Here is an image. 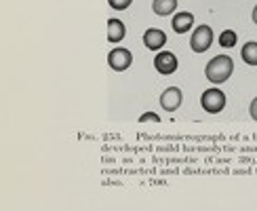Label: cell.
Wrapping results in <instances>:
<instances>
[{
  "label": "cell",
  "instance_id": "6da1fadb",
  "mask_svg": "<svg viewBox=\"0 0 257 211\" xmlns=\"http://www.w3.org/2000/svg\"><path fill=\"white\" fill-rule=\"evenodd\" d=\"M234 72V61L230 55H215L205 68V76L213 82V84H221L226 82Z\"/></svg>",
  "mask_w": 257,
  "mask_h": 211
},
{
  "label": "cell",
  "instance_id": "7a4b0ae2",
  "mask_svg": "<svg viewBox=\"0 0 257 211\" xmlns=\"http://www.w3.org/2000/svg\"><path fill=\"white\" fill-rule=\"evenodd\" d=\"M200 106L202 110L209 114H219L223 108H226V93L217 87H211L207 91H202L200 95Z\"/></svg>",
  "mask_w": 257,
  "mask_h": 211
},
{
  "label": "cell",
  "instance_id": "3957f363",
  "mask_svg": "<svg viewBox=\"0 0 257 211\" xmlns=\"http://www.w3.org/2000/svg\"><path fill=\"white\" fill-rule=\"evenodd\" d=\"M213 45V30L211 26H198L194 30V34L190 38V47L194 53H205Z\"/></svg>",
  "mask_w": 257,
  "mask_h": 211
},
{
  "label": "cell",
  "instance_id": "277c9868",
  "mask_svg": "<svg viewBox=\"0 0 257 211\" xmlns=\"http://www.w3.org/2000/svg\"><path fill=\"white\" fill-rule=\"evenodd\" d=\"M108 63H110V68L114 72H124L131 68V63H133V55H131V51L124 49V47H116L108 53Z\"/></svg>",
  "mask_w": 257,
  "mask_h": 211
},
{
  "label": "cell",
  "instance_id": "5b68a950",
  "mask_svg": "<svg viewBox=\"0 0 257 211\" xmlns=\"http://www.w3.org/2000/svg\"><path fill=\"white\" fill-rule=\"evenodd\" d=\"M154 68H156L158 74L169 76V74H173L177 70V57L171 51H160L154 57Z\"/></svg>",
  "mask_w": 257,
  "mask_h": 211
},
{
  "label": "cell",
  "instance_id": "8992f818",
  "mask_svg": "<svg viewBox=\"0 0 257 211\" xmlns=\"http://www.w3.org/2000/svg\"><path fill=\"white\" fill-rule=\"evenodd\" d=\"M181 101H184V93H181L179 87H167L160 95V106H163V110L167 112H175Z\"/></svg>",
  "mask_w": 257,
  "mask_h": 211
},
{
  "label": "cell",
  "instance_id": "52a82bcc",
  "mask_svg": "<svg viewBox=\"0 0 257 211\" xmlns=\"http://www.w3.org/2000/svg\"><path fill=\"white\" fill-rule=\"evenodd\" d=\"M165 42H167V34L163 30H158V28H148L146 30V34H144V45L146 49L150 51H160L165 47Z\"/></svg>",
  "mask_w": 257,
  "mask_h": 211
},
{
  "label": "cell",
  "instance_id": "ba28073f",
  "mask_svg": "<svg viewBox=\"0 0 257 211\" xmlns=\"http://www.w3.org/2000/svg\"><path fill=\"white\" fill-rule=\"evenodd\" d=\"M192 26H194V15L188 13V11H179V13L173 15V21H171V28L177 34H186V32L192 30Z\"/></svg>",
  "mask_w": 257,
  "mask_h": 211
},
{
  "label": "cell",
  "instance_id": "9c48e42d",
  "mask_svg": "<svg viewBox=\"0 0 257 211\" xmlns=\"http://www.w3.org/2000/svg\"><path fill=\"white\" fill-rule=\"evenodd\" d=\"M126 34V26L120 19H110L108 21V40L110 42H120Z\"/></svg>",
  "mask_w": 257,
  "mask_h": 211
},
{
  "label": "cell",
  "instance_id": "30bf717a",
  "mask_svg": "<svg viewBox=\"0 0 257 211\" xmlns=\"http://www.w3.org/2000/svg\"><path fill=\"white\" fill-rule=\"evenodd\" d=\"M175 9H177V0H154L152 3V11L158 17H167L175 13Z\"/></svg>",
  "mask_w": 257,
  "mask_h": 211
},
{
  "label": "cell",
  "instance_id": "8fae6325",
  "mask_svg": "<svg viewBox=\"0 0 257 211\" xmlns=\"http://www.w3.org/2000/svg\"><path fill=\"white\" fill-rule=\"evenodd\" d=\"M240 57L244 63H249V66H257V42L255 40L247 42V45L240 49Z\"/></svg>",
  "mask_w": 257,
  "mask_h": 211
},
{
  "label": "cell",
  "instance_id": "7c38bea8",
  "mask_svg": "<svg viewBox=\"0 0 257 211\" xmlns=\"http://www.w3.org/2000/svg\"><path fill=\"white\" fill-rule=\"evenodd\" d=\"M236 42H238V36H236V32H234V30H223L221 34H219V45L221 47L232 49Z\"/></svg>",
  "mask_w": 257,
  "mask_h": 211
},
{
  "label": "cell",
  "instance_id": "4fadbf2b",
  "mask_svg": "<svg viewBox=\"0 0 257 211\" xmlns=\"http://www.w3.org/2000/svg\"><path fill=\"white\" fill-rule=\"evenodd\" d=\"M108 3H110V7L116 9V11H124V9L131 7L133 0H108Z\"/></svg>",
  "mask_w": 257,
  "mask_h": 211
},
{
  "label": "cell",
  "instance_id": "5bb4252c",
  "mask_svg": "<svg viewBox=\"0 0 257 211\" xmlns=\"http://www.w3.org/2000/svg\"><path fill=\"white\" fill-rule=\"evenodd\" d=\"M139 123H160V116L156 112H144L139 116Z\"/></svg>",
  "mask_w": 257,
  "mask_h": 211
},
{
  "label": "cell",
  "instance_id": "9a60e30c",
  "mask_svg": "<svg viewBox=\"0 0 257 211\" xmlns=\"http://www.w3.org/2000/svg\"><path fill=\"white\" fill-rule=\"evenodd\" d=\"M249 114H251V119L253 121H257V97L251 101V106H249Z\"/></svg>",
  "mask_w": 257,
  "mask_h": 211
},
{
  "label": "cell",
  "instance_id": "2e32d148",
  "mask_svg": "<svg viewBox=\"0 0 257 211\" xmlns=\"http://www.w3.org/2000/svg\"><path fill=\"white\" fill-rule=\"evenodd\" d=\"M251 19H253V24L257 26V5L253 7V13H251Z\"/></svg>",
  "mask_w": 257,
  "mask_h": 211
}]
</instances>
